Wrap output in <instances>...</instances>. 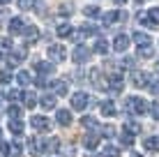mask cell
Instances as JSON below:
<instances>
[{
    "label": "cell",
    "mask_w": 159,
    "mask_h": 157,
    "mask_svg": "<svg viewBox=\"0 0 159 157\" xmlns=\"http://www.w3.org/2000/svg\"><path fill=\"white\" fill-rule=\"evenodd\" d=\"M125 109H127V113H134V116H143V113L150 111V106H148V102L143 99V97H127L125 99Z\"/></svg>",
    "instance_id": "cell-1"
},
{
    "label": "cell",
    "mask_w": 159,
    "mask_h": 157,
    "mask_svg": "<svg viewBox=\"0 0 159 157\" xmlns=\"http://www.w3.org/2000/svg\"><path fill=\"white\" fill-rule=\"evenodd\" d=\"M90 102H92V99H90V95L83 93V90H79V93H74V95H72V109H74V111H85Z\"/></svg>",
    "instance_id": "cell-2"
},
{
    "label": "cell",
    "mask_w": 159,
    "mask_h": 157,
    "mask_svg": "<svg viewBox=\"0 0 159 157\" xmlns=\"http://www.w3.org/2000/svg\"><path fill=\"white\" fill-rule=\"evenodd\" d=\"M30 127L35 129V132H48V129L53 127V122L48 120L46 116H32L30 118Z\"/></svg>",
    "instance_id": "cell-3"
},
{
    "label": "cell",
    "mask_w": 159,
    "mask_h": 157,
    "mask_svg": "<svg viewBox=\"0 0 159 157\" xmlns=\"http://www.w3.org/2000/svg\"><path fill=\"white\" fill-rule=\"evenodd\" d=\"M72 60L76 65H83L90 60V48L83 46V44H79V46H74V51H72Z\"/></svg>",
    "instance_id": "cell-4"
},
{
    "label": "cell",
    "mask_w": 159,
    "mask_h": 157,
    "mask_svg": "<svg viewBox=\"0 0 159 157\" xmlns=\"http://www.w3.org/2000/svg\"><path fill=\"white\" fill-rule=\"evenodd\" d=\"M28 150H30V155L39 157V155H44V153H46V141H44V139L32 136V139H28Z\"/></svg>",
    "instance_id": "cell-5"
},
{
    "label": "cell",
    "mask_w": 159,
    "mask_h": 157,
    "mask_svg": "<svg viewBox=\"0 0 159 157\" xmlns=\"http://www.w3.org/2000/svg\"><path fill=\"white\" fill-rule=\"evenodd\" d=\"M48 58H51V62H62L67 58V48L62 44H51L48 46Z\"/></svg>",
    "instance_id": "cell-6"
},
{
    "label": "cell",
    "mask_w": 159,
    "mask_h": 157,
    "mask_svg": "<svg viewBox=\"0 0 159 157\" xmlns=\"http://www.w3.org/2000/svg\"><path fill=\"white\" fill-rule=\"evenodd\" d=\"M141 23L145 28H157L159 25V9H150V12L141 14Z\"/></svg>",
    "instance_id": "cell-7"
},
{
    "label": "cell",
    "mask_w": 159,
    "mask_h": 157,
    "mask_svg": "<svg viewBox=\"0 0 159 157\" xmlns=\"http://www.w3.org/2000/svg\"><path fill=\"white\" fill-rule=\"evenodd\" d=\"M122 85H125V79H122V74H120V72L108 74V90H111V93H120Z\"/></svg>",
    "instance_id": "cell-8"
},
{
    "label": "cell",
    "mask_w": 159,
    "mask_h": 157,
    "mask_svg": "<svg viewBox=\"0 0 159 157\" xmlns=\"http://www.w3.org/2000/svg\"><path fill=\"white\" fill-rule=\"evenodd\" d=\"M131 85H136V88H145V85H150V76H148L145 72L134 69V72H131Z\"/></svg>",
    "instance_id": "cell-9"
},
{
    "label": "cell",
    "mask_w": 159,
    "mask_h": 157,
    "mask_svg": "<svg viewBox=\"0 0 159 157\" xmlns=\"http://www.w3.org/2000/svg\"><path fill=\"white\" fill-rule=\"evenodd\" d=\"M56 120H58L60 127H69L72 125V111L69 109H58L56 111Z\"/></svg>",
    "instance_id": "cell-10"
},
{
    "label": "cell",
    "mask_w": 159,
    "mask_h": 157,
    "mask_svg": "<svg viewBox=\"0 0 159 157\" xmlns=\"http://www.w3.org/2000/svg\"><path fill=\"white\" fill-rule=\"evenodd\" d=\"M25 56H28V51H25V48H14V51H9V58H7V60H9V65L14 67V65L23 62Z\"/></svg>",
    "instance_id": "cell-11"
},
{
    "label": "cell",
    "mask_w": 159,
    "mask_h": 157,
    "mask_svg": "<svg viewBox=\"0 0 159 157\" xmlns=\"http://www.w3.org/2000/svg\"><path fill=\"white\" fill-rule=\"evenodd\" d=\"M56 99H58L56 93H46V95L39 99V106H42V109H46V111H48V109H56V104H58Z\"/></svg>",
    "instance_id": "cell-12"
},
{
    "label": "cell",
    "mask_w": 159,
    "mask_h": 157,
    "mask_svg": "<svg viewBox=\"0 0 159 157\" xmlns=\"http://www.w3.org/2000/svg\"><path fill=\"white\" fill-rule=\"evenodd\" d=\"M129 37L127 35H118L116 39H113V51H118V53H122V51H127V46H129Z\"/></svg>",
    "instance_id": "cell-13"
},
{
    "label": "cell",
    "mask_w": 159,
    "mask_h": 157,
    "mask_svg": "<svg viewBox=\"0 0 159 157\" xmlns=\"http://www.w3.org/2000/svg\"><path fill=\"white\" fill-rule=\"evenodd\" d=\"M53 69H56V65H53V62H46V60H42V62H35V72L39 74V76L53 74Z\"/></svg>",
    "instance_id": "cell-14"
},
{
    "label": "cell",
    "mask_w": 159,
    "mask_h": 157,
    "mask_svg": "<svg viewBox=\"0 0 159 157\" xmlns=\"http://www.w3.org/2000/svg\"><path fill=\"white\" fill-rule=\"evenodd\" d=\"M122 12H118V9H111V12H106L102 16V21H104V25H113V23H118L120 19H122Z\"/></svg>",
    "instance_id": "cell-15"
},
{
    "label": "cell",
    "mask_w": 159,
    "mask_h": 157,
    "mask_svg": "<svg viewBox=\"0 0 159 157\" xmlns=\"http://www.w3.org/2000/svg\"><path fill=\"white\" fill-rule=\"evenodd\" d=\"M83 145H85L88 150H95L97 145H99V134H97V132L85 134V136H83Z\"/></svg>",
    "instance_id": "cell-16"
},
{
    "label": "cell",
    "mask_w": 159,
    "mask_h": 157,
    "mask_svg": "<svg viewBox=\"0 0 159 157\" xmlns=\"http://www.w3.org/2000/svg\"><path fill=\"white\" fill-rule=\"evenodd\" d=\"M143 148H145V153H159V136H148L145 141H143Z\"/></svg>",
    "instance_id": "cell-17"
},
{
    "label": "cell",
    "mask_w": 159,
    "mask_h": 157,
    "mask_svg": "<svg viewBox=\"0 0 159 157\" xmlns=\"http://www.w3.org/2000/svg\"><path fill=\"white\" fill-rule=\"evenodd\" d=\"M23 30H25L23 19H19V16H16V19L9 21V32H12V35H23Z\"/></svg>",
    "instance_id": "cell-18"
},
{
    "label": "cell",
    "mask_w": 159,
    "mask_h": 157,
    "mask_svg": "<svg viewBox=\"0 0 159 157\" xmlns=\"http://www.w3.org/2000/svg\"><path fill=\"white\" fill-rule=\"evenodd\" d=\"M9 132H12L14 136H21V134H23V120H21V118H9Z\"/></svg>",
    "instance_id": "cell-19"
},
{
    "label": "cell",
    "mask_w": 159,
    "mask_h": 157,
    "mask_svg": "<svg viewBox=\"0 0 159 157\" xmlns=\"http://www.w3.org/2000/svg\"><path fill=\"white\" fill-rule=\"evenodd\" d=\"M21 99H23V106H25V109H35V104H39L37 95H35V93H30V90H25Z\"/></svg>",
    "instance_id": "cell-20"
},
{
    "label": "cell",
    "mask_w": 159,
    "mask_h": 157,
    "mask_svg": "<svg viewBox=\"0 0 159 157\" xmlns=\"http://www.w3.org/2000/svg\"><path fill=\"white\" fill-rule=\"evenodd\" d=\"M99 109H102V113H104V116H106V118H113V116H116V113H118V109H116V104H113L111 99L102 102V104H99Z\"/></svg>",
    "instance_id": "cell-21"
},
{
    "label": "cell",
    "mask_w": 159,
    "mask_h": 157,
    "mask_svg": "<svg viewBox=\"0 0 159 157\" xmlns=\"http://www.w3.org/2000/svg\"><path fill=\"white\" fill-rule=\"evenodd\" d=\"M51 88H53V93H56L58 97H65L67 95V81H53Z\"/></svg>",
    "instance_id": "cell-22"
},
{
    "label": "cell",
    "mask_w": 159,
    "mask_h": 157,
    "mask_svg": "<svg viewBox=\"0 0 159 157\" xmlns=\"http://www.w3.org/2000/svg\"><path fill=\"white\" fill-rule=\"evenodd\" d=\"M131 39H134L139 46H148V44H152V42H150V35H145V32H134V35H131Z\"/></svg>",
    "instance_id": "cell-23"
},
{
    "label": "cell",
    "mask_w": 159,
    "mask_h": 157,
    "mask_svg": "<svg viewBox=\"0 0 159 157\" xmlns=\"http://www.w3.org/2000/svg\"><path fill=\"white\" fill-rule=\"evenodd\" d=\"M23 35H25V39H28V42H37V39H39V30H37L35 25H25Z\"/></svg>",
    "instance_id": "cell-24"
},
{
    "label": "cell",
    "mask_w": 159,
    "mask_h": 157,
    "mask_svg": "<svg viewBox=\"0 0 159 157\" xmlns=\"http://www.w3.org/2000/svg\"><path fill=\"white\" fill-rule=\"evenodd\" d=\"M56 32H58V37H72L74 35V28L69 23H60L58 28H56Z\"/></svg>",
    "instance_id": "cell-25"
},
{
    "label": "cell",
    "mask_w": 159,
    "mask_h": 157,
    "mask_svg": "<svg viewBox=\"0 0 159 157\" xmlns=\"http://www.w3.org/2000/svg\"><path fill=\"white\" fill-rule=\"evenodd\" d=\"M16 83L25 88V85H30V83H32V76H30L28 72H16Z\"/></svg>",
    "instance_id": "cell-26"
},
{
    "label": "cell",
    "mask_w": 159,
    "mask_h": 157,
    "mask_svg": "<svg viewBox=\"0 0 159 157\" xmlns=\"http://www.w3.org/2000/svg\"><path fill=\"white\" fill-rule=\"evenodd\" d=\"M92 51L99 53V56L108 53V42H106V39H97V42H95V46H92Z\"/></svg>",
    "instance_id": "cell-27"
},
{
    "label": "cell",
    "mask_w": 159,
    "mask_h": 157,
    "mask_svg": "<svg viewBox=\"0 0 159 157\" xmlns=\"http://www.w3.org/2000/svg\"><path fill=\"white\" fill-rule=\"evenodd\" d=\"M120 143L127 145V148H131V145H134V134L127 132V129H122V134H120Z\"/></svg>",
    "instance_id": "cell-28"
},
{
    "label": "cell",
    "mask_w": 159,
    "mask_h": 157,
    "mask_svg": "<svg viewBox=\"0 0 159 157\" xmlns=\"http://www.w3.org/2000/svg\"><path fill=\"white\" fill-rule=\"evenodd\" d=\"M102 157H120V148L118 145H104V153H102Z\"/></svg>",
    "instance_id": "cell-29"
},
{
    "label": "cell",
    "mask_w": 159,
    "mask_h": 157,
    "mask_svg": "<svg viewBox=\"0 0 159 157\" xmlns=\"http://www.w3.org/2000/svg\"><path fill=\"white\" fill-rule=\"evenodd\" d=\"M83 14L88 16V19H97L102 12H99V7H97V5H88V7H83Z\"/></svg>",
    "instance_id": "cell-30"
},
{
    "label": "cell",
    "mask_w": 159,
    "mask_h": 157,
    "mask_svg": "<svg viewBox=\"0 0 159 157\" xmlns=\"http://www.w3.org/2000/svg\"><path fill=\"white\" fill-rule=\"evenodd\" d=\"M7 113H9V118H21V116H23V106L9 104V106H7Z\"/></svg>",
    "instance_id": "cell-31"
},
{
    "label": "cell",
    "mask_w": 159,
    "mask_h": 157,
    "mask_svg": "<svg viewBox=\"0 0 159 157\" xmlns=\"http://www.w3.org/2000/svg\"><path fill=\"white\" fill-rule=\"evenodd\" d=\"M58 150H60V139L58 136L48 139L46 141V153H58Z\"/></svg>",
    "instance_id": "cell-32"
},
{
    "label": "cell",
    "mask_w": 159,
    "mask_h": 157,
    "mask_svg": "<svg viewBox=\"0 0 159 157\" xmlns=\"http://www.w3.org/2000/svg\"><path fill=\"white\" fill-rule=\"evenodd\" d=\"M81 125H83L85 129H97V127H99V125H97V120H95L92 116H83V118H81Z\"/></svg>",
    "instance_id": "cell-33"
},
{
    "label": "cell",
    "mask_w": 159,
    "mask_h": 157,
    "mask_svg": "<svg viewBox=\"0 0 159 157\" xmlns=\"http://www.w3.org/2000/svg\"><path fill=\"white\" fill-rule=\"evenodd\" d=\"M79 30L83 32V37H90V35H97V32H99V30H97V25H92V23H83Z\"/></svg>",
    "instance_id": "cell-34"
},
{
    "label": "cell",
    "mask_w": 159,
    "mask_h": 157,
    "mask_svg": "<svg viewBox=\"0 0 159 157\" xmlns=\"http://www.w3.org/2000/svg\"><path fill=\"white\" fill-rule=\"evenodd\" d=\"M90 79H92V83H95L97 88H106V85H104V81H102V72H99V69H92V72H90Z\"/></svg>",
    "instance_id": "cell-35"
},
{
    "label": "cell",
    "mask_w": 159,
    "mask_h": 157,
    "mask_svg": "<svg viewBox=\"0 0 159 157\" xmlns=\"http://www.w3.org/2000/svg\"><path fill=\"white\" fill-rule=\"evenodd\" d=\"M152 56H155V51H152V44L139 46V58H152Z\"/></svg>",
    "instance_id": "cell-36"
},
{
    "label": "cell",
    "mask_w": 159,
    "mask_h": 157,
    "mask_svg": "<svg viewBox=\"0 0 159 157\" xmlns=\"http://www.w3.org/2000/svg\"><path fill=\"white\" fill-rule=\"evenodd\" d=\"M125 129L131 132V134H139V132H141V125H139L136 120H127V122H125Z\"/></svg>",
    "instance_id": "cell-37"
},
{
    "label": "cell",
    "mask_w": 159,
    "mask_h": 157,
    "mask_svg": "<svg viewBox=\"0 0 159 157\" xmlns=\"http://www.w3.org/2000/svg\"><path fill=\"white\" fill-rule=\"evenodd\" d=\"M99 134H102V136H106V139H113V136H116V127H113V125H104Z\"/></svg>",
    "instance_id": "cell-38"
},
{
    "label": "cell",
    "mask_w": 159,
    "mask_h": 157,
    "mask_svg": "<svg viewBox=\"0 0 159 157\" xmlns=\"http://www.w3.org/2000/svg\"><path fill=\"white\" fill-rule=\"evenodd\" d=\"M7 155H12V143L0 141V157H7Z\"/></svg>",
    "instance_id": "cell-39"
},
{
    "label": "cell",
    "mask_w": 159,
    "mask_h": 157,
    "mask_svg": "<svg viewBox=\"0 0 159 157\" xmlns=\"http://www.w3.org/2000/svg\"><path fill=\"white\" fill-rule=\"evenodd\" d=\"M72 12H74V5H69V2L60 5V9H58V14H60V16H69Z\"/></svg>",
    "instance_id": "cell-40"
},
{
    "label": "cell",
    "mask_w": 159,
    "mask_h": 157,
    "mask_svg": "<svg viewBox=\"0 0 159 157\" xmlns=\"http://www.w3.org/2000/svg\"><path fill=\"white\" fill-rule=\"evenodd\" d=\"M9 53L12 51V39H7V37H5V39H0V53Z\"/></svg>",
    "instance_id": "cell-41"
},
{
    "label": "cell",
    "mask_w": 159,
    "mask_h": 157,
    "mask_svg": "<svg viewBox=\"0 0 159 157\" xmlns=\"http://www.w3.org/2000/svg\"><path fill=\"white\" fill-rule=\"evenodd\" d=\"M12 81V72L9 69H0V83H9Z\"/></svg>",
    "instance_id": "cell-42"
},
{
    "label": "cell",
    "mask_w": 159,
    "mask_h": 157,
    "mask_svg": "<svg viewBox=\"0 0 159 157\" xmlns=\"http://www.w3.org/2000/svg\"><path fill=\"white\" fill-rule=\"evenodd\" d=\"M16 2H19V7H21V9H32L37 0H16Z\"/></svg>",
    "instance_id": "cell-43"
},
{
    "label": "cell",
    "mask_w": 159,
    "mask_h": 157,
    "mask_svg": "<svg viewBox=\"0 0 159 157\" xmlns=\"http://www.w3.org/2000/svg\"><path fill=\"white\" fill-rule=\"evenodd\" d=\"M150 116L155 118V120H159V102H152L150 104Z\"/></svg>",
    "instance_id": "cell-44"
},
{
    "label": "cell",
    "mask_w": 159,
    "mask_h": 157,
    "mask_svg": "<svg viewBox=\"0 0 159 157\" xmlns=\"http://www.w3.org/2000/svg\"><path fill=\"white\" fill-rule=\"evenodd\" d=\"M21 97H23V93H19V90H9L7 93V99H12V102H19Z\"/></svg>",
    "instance_id": "cell-45"
},
{
    "label": "cell",
    "mask_w": 159,
    "mask_h": 157,
    "mask_svg": "<svg viewBox=\"0 0 159 157\" xmlns=\"http://www.w3.org/2000/svg\"><path fill=\"white\" fill-rule=\"evenodd\" d=\"M21 150H23V148H21V143H19V141H14V143H12V155L19 157V155H21Z\"/></svg>",
    "instance_id": "cell-46"
},
{
    "label": "cell",
    "mask_w": 159,
    "mask_h": 157,
    "mask_svg": "<svg viewBox=\"0 0 159 157\" xmlns=\"http://www.w3.org/2000/svg\"><path fill=\"white\" fill-rule=\"evenodd\" d=\"M35 85H39V88H46V85H51V83H46V79H44V76H39V79L35 81Z\"/></svg>",
    "instance_id": "cell-47"
},
{
    "label": "cell",
    "mask_w": 159,
    "mask_h": 157,
    "mask_svg": "<svg viewBox=\"0 0 159 157\" xmlns=\"http://www.w3.org/2000/svg\"><path fill=\"white\" fill-rule=\"evenodd\" d=\"M148 88H150V93H159V81H157V83H152V85H148Z\"/></svg>",
    "instance_id": "cell-48"
},
{
    "label": "cell",
    "mask_w": 159,
    "mask_h": 157,
    "mask_svg": "<svg viewBox=\"0 0 159 157\" xmlns=\"http://www.w3.org/2000/svg\"><path fill=\"white\" fill-rule=\"evenodd\" d=\"M122 65H125V67H131V65H134V60H131V58H125Z\"/></svg>",
    "instance_id": "cell-49"
},
{
    "label": "cell",
    "mask_w": 159,
    "mask_h": 157,
    "mask_svg": "<svg viewBox=\"0 0 159 157\" xmlns=\"http://www.w3.org/2000/svg\"><path fill=\"white\" fill-rule=\"evenodd\" d=\"M113 2H116V5H125L127 0H113Z\"/></svg>",
    "instance_id": "cell-50"
},
{
    "label": "cell",
    "mask_w": 159,
    "mask_h": 157,
    "mask_svg": "<svg viewBox=\"0 0 159 157\" xmlns=\"http://www.w3.org/2000/svg\"><path fill=\"white\" fill-rule=\"evenodd\" d=\"M131 157H143V155H139V153H131Z\"/></svg>",
    "instance_id": "cell-51"
},
{
    "label": "cell",
    "mask_w": 159,
    "mask_h": 157,
    "mask_svg": "<svg viewBox=\"0 0 159 157\" xmlns=\"http://www.w3.org/2000/svg\"><path fill=\"white\" fill-rule=\"evenodd\" d=\"M9 2V0H0V5H7Z\"/></svg>",
    "instance_id": "cell-52"
},
{
    "label": "cell",
    "mask_w": 159,
    "mask_h": 157,
    "mask_svg": "<svg viewBox=\"0 0 159 157\" xmlns=\"http://www.w3.org/2000/svg\"><path fill=\"white\" fill-rule=\"evenodd\" d=\"M157 79H159V62H157Z\"/></svg>",
    "instance_id": "cell-53"
},
{
    "label": "cell",
    "mask_w": 159,
    "mask_h": 157,
    "mask_svg": "<svg viewBox=\"0 0 159 157\" xmlns=\"http://www.w3.org/2000/svg\"><path fill=\"white\" fill-rule=\"evenodd\" d=\"M0 141H2V129H0Z\"/></svg>",
    "instance_id": "cell-54"
},
{
    "label": "cell",
    "mask_w": 159,
    "mask_h": 157,
    "mask_svg": "<svg viewBox=\"0 0 159 157\" xmlns=\"http://www.w3.org/2000/svg\"><path fill=\"white\" fill-rule=\"evenodd\" d=\"M136 2H143V0H136Z\"/></svg>",
    "instance_id": "cell-55"
},
{
    "label": "cell",
    "mask_w": 159,
    "mask_h": 157,
    "mask_svg": "<svg viewBox=\"0 0 159 157\" xmlns=\"http://www.w3.org/2000/svg\"><path fill=\"white\" fill-rule=\"evenodd\" d=\"M0 99H2V97H0Z\"/></svg>",
    "instance_id": "cell-56"
}]
</instances>
